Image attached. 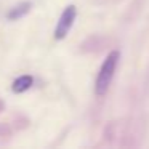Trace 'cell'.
<instances>
[{
    "instance_id": "cell-1",
    "label": "cell",
    "mask_w": 149,
    "mask_h": 149,
    "mask_svg": "<svg viewBox=\"0 0 149 149\" xmlns=\"http://www.w3.org/2000/svg\"><path fill=\"white\" fill-rule=\"evenodd\" d=\"M119 59H120V52L119 50H114V52H111L109 55L106 56V59H104L100 72H98L96 84H95V91H96L98 96H103V95L107 91L111 82H112L114 72H116V69H117V64H119Z\"/></svg>"
},
{
    "instance_id": "cell-2",
    "label": "cell",
    "mask_w": 149,
    "mask_h": 149,
    "mask_svg": "<svg viewBox=\"0 0 149 149\" xmlns=\"http://www.w3.org/2000/svg\"><path fill=\"white\" fill-rule=\"evenodd\" d=\"M75 16H77V8H75V5H68L64 8V11L61 13V16H59L58 24H56V29H55V39L56 40H63L69 34V31H71L72 24L75 21Z\"/></svg>"
},
{
    "instance_id": "cell-3",
    "label": "cell",
    "mask_w": 149,
    "mask_h": 149,
    "mask_svg": "<svg viewBox=\"0 0 149 149\" xmlns=\"http://www.w3.org/2000/svg\"><path fill=\"white\" fill-rule=\"evenodd\" d=\"M31 8H32V3L31 2H19V3H16L15 7H11L10 10H8L7 13V19L8 21H18L21 19V18H24L27 13L31 11Z\"/></svg>"
},
{
    "instance_id": "cell-4",
    "label": "cell",
    "mask_w": 149,
    "mask_h": 149,
    "mask_svg": "<svg viewBox=\"0 0 149 149\" xmlns=\"http://www.w3.org/2000/svg\"><path fill=\"white\" fill-rule=\"evenodd\" d=\"M34 85V77L32 75H19L18 79H15V82L11 84V90H13V93H24V91H27L31 87Z\"/></svg>"
},
{
    "instance_id": "cell-5",
    "label": "cell",
    "mask_w": 149,
    "mask_h": 149,
    "mask_svg": "<svg viewBox=\"0 0 149 149\" xmlns=\"http://www.w3.org/2000/svg\"><path fill=\"white\" fill-rule=\"evenodd\" d=\"M7 132H8V128H5L3 123H0V135H3V133H7Z\"/></svg>"
},
{
    "instance_id": "cell-6",
    "label": "cell",
    "mask_w": 149,
    "mask_h": 149,
    "mask_svg": "<svg viewBox=\"0 0 149 149\" xmlns=\"http://www.w3.org/2000/svg\"><path fill=\"white\" fill-rule=\"evenodd\" d=\"M3 107H5V104H3V101L0 100V112H2V111H3Z\"/></svg>"
}]
</instances>
